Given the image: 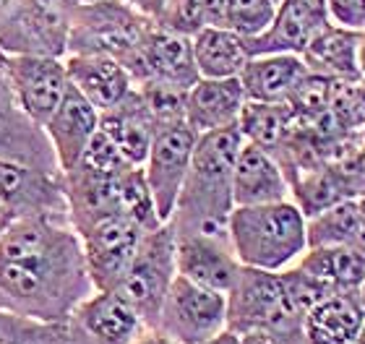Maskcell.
Returning a JSON list of instances; mask_svg holds the SVG:
<instances>
[{"mask_svg": "<svg viewBox=\"0 0 365 344\" xmlns=\"http://www.w3.org/2000/svg\"><path fill=\"white\" fill-rule=\"evenodd\" d=\"M94 292L68 214H24L0 232V306L45 323L68 321Z\"/></svg>", "mask_w": 365, "mask_h": 344, "instance_id": "1", "label": "cell"}, {"mask_svg": "<svg viewBox=\"0 0 365 344\" xmlns=\"http://www.w3.org/2000/svg\"><path fill=\"white\" fill-rule=\"evenodd\" d=\"M243 133L237 125L201 133L193 146L190 167L178 196L170 224L180 232L227 237V219L235 209L232 201V170Z\"/></svg>", "mask_w": 365, "mask_h": 344, "instance_id": "2", "label": "cell"}, {"mask_svg": "<svg viewBox=\"0 0 365 344\" xmlns=\"http://www.w3.org/2000/svg\"><path fill=\"white\" fill-rule=\"evenodd\" d=\"M232 253L243 266L284 271L308 251L305 214L292 199L235 207L227 219Z\"/></svg>", "mask_w": 365, "mask_h": 344, "instance_id": "3", "label": "cell"}, {"mask_svg": "<svg viewBox=\"0 0 365 344\" xmlns=\"http://www.w3.org/2000/svg\"><path fill=\"white\" fill-rule=\"evenodd\" d=\"M152 21L123 0L76 3L71 14L68 55H110L125 63L144 42Z\"/></svg>", "mask_w": 365, "mask_h": 344, "instance_id": "4", "label": "cell"}, {"mask_svg": "<svg viewBox=\"0 0 365 344\" xmlns=\"http://www.w3.org/2000/svg\"><path fill=\"white\" fill-rule=\"evenodd\" d=\"M73 0H6L0 8V55H68Z\"/></svg>", "mask_w": 365, "mask_h": 344, "instance_id": "5", "label": "cell"}, {"mask_svg": "<svg viewBox=\"0 0 365 344\" xmlns=\"http://www.w3.org/2000/svg\"><path fill=\"white\" fill-rule=\"evenodd\" d=\"M175 276V229L170 222H165L144 235L115 292H120L133 306V311L146 323V329H154Z\"/></svg>", "mask_w": 365, "mask_h": 344, "instance_id": "6", "label": "cell"}, {"mask_svg": "<svg viewBox=\"0 0 365 344\" xmlns=\"http://www.w3.org/2000/svg\"><path fill=\"white\" fill-rule=\"evenodd\" d=\"M279 326H303V316L289 303L282 274L240 266V274L227 290V331L243 334Z\"/></svg>", "mask_w": 365, "mask_h": 344, "instance_id": "7", "label": "cell"}, {"mask_svg": "<svg viewBox=\"0 0 365 344\" xmlns=\"http://www.w3.org/2000/svg\"><path fill=\"white\" fill-rule=\"evenodd\" d=\"M178 344H204L227 331V295L178 274L162 303L157 326Z\"/></svg>", "mask_w": 365, "mask_h": 344, "instance_id": "8", "label": "cell"}, {"mask_svg": "<svg viewBox=\"0 0 365 344\" xmlns=\"http://www.w3.org/2000/svg\"><path fill=\"white\" fill-rule=\"evenodd\" d=\"M196 138L198 133L185 120L160 125L154 133L141 170H144L160 222H170V217L175 212L178 196L185 183V175H188Z\"/></svg>", "mask_w": 365, "mask_h": 344, "instance_id": "9", "label": "cell"}, {"mask_svg": "<svg viewBox=\"0 0 365 344\" xmlns=\"http://www.w3.org/2000/svg\"><path fill=\"white\" fill-rule=\"evenodd\" d=\"M146 232L149 229L123 214L102 217L78 229L86 271L94 290H115L120 284Z\"/></svg>", "mask_w": 365, "mask_h": 344, "instance_id": "10", "label": "cell"}, {"mask_svg": "<svg viewBox=\"0 0 365 344\" xmlns=\"http://www.w3.org/2000/svg\"><path fill=\"white\" fill-rule=\"evenodd\" d=\"M3 71L19 110L42 128L68 92V73L63 58L3 55Z\"/></svg>", "mask_w": 365, "mask_h": 344, "instance_id": "11", "label": "cell"}, {"mask_svg": "<svg viewBox=\"0 0 365 344\" xmlns=\"http://www.w3.org/2000/svg\"><path fill=\"white\" fill-rule=\"evenodd\" d=\"M133 86L141 84H170L178 89H190L198 81V68L193 61L190 37L168 31L152 21L144 42L123 63Z\"/></svg>", "mask_w": 365, "mask_h": 344, "instance_id": "12", "label": "cell"}, {"mask_svg": "<svg viewBox=\"0 0 365 344\" xmlns=\"http://www.w3.org/2000/svg\"><path fill=\"white\" fill-rule=\"evenodd\" d=\"M71 344H130L146 329L141 316L115 290H94L68 321Z\"/></svg>", "mask_w": 365, "mask_h": 344, "instance_id": "13", "label": "cell"}, {"mask_svg": "<svg viewBox=\"0 0 365 344\" xmlns=\"http://www.w3.org/2000/svg\"><path fill=\"white\" fill-rule=\"evenodd\" d=\"M0 204L14 219L24 214H68L63 172L0 160Z\"/></svg>", "mask_w": 365, "mask_h": 344, "instance_id": "14", "label": "cell"}, {"mask_svg": "<svg viewBox=\"0 0 365 344\" xmlns=\"http://www.w3.org/2000/svg\"><path fill=\"white\" fill-rule=\"evenodd\" d=\"M240 261L232 253L230 237L201 235V232H175V269L190 282L225 292L240 274Z\"/></svg>", "mask_w": 365, "mask_h": 344, "instance_id": "15", "label": "cell"}, {"mask_svg": "<svg viewBox=\"0 0 365 344\" xmlns=\"http://www.w3.org/2000/svg\"><path fill=\"white\" fill-rule=\"evenodd\" d=\"M97 128L99 113L68 84V92L58 105V110L42 125L47 141H50V149L55 154V162H58V170L63 175L71 172L81 162Z\"/></svg>", "mask_w": 365, "mask_h": 344, "instance_id": "16", "label": "cell"}, {"mask_svg": "<svg viewBox=\"0 0 365 344\" xmlns=\"http://www.w3.org/2000/svg\"><path fill=\"white\" fill-rule=\"evenodd\" d=\"M327 21V0H279L272 26L259 37L245 39L248 53L251 58L274 53L300 55Z\"/></svg>", "mask_w": 365, "mask_h": 344, "instance_id": "17", "label": "cell"}, {"mask_svg": "<svg viewBox=\"0 0 365 344\" xmlns=\"http://www.w3.org/2000/svg\"><path fill=\"white\" fill-rule=\"evenodd\" d=\"M0 160L24 162V165H34L42 170H58L45 130L34 125L16 105L6 71H3V55H0Z\"/></svg>", "mask_w": 365, "mask_h": 344, "instance_id": "18", "label": "cell"}, {"mask_svg": "<svg viewBox=\"0 0 365 344\" xmlns=\"http://www.w3.org/2000/svg\"><path fill=\"white\" fill-rule=\"evenodd\" d=\"M68 84L76 89L97 113L120 105L133 89L128 71L110 55H66Z\"/></svg>", "mask_w": 365, "mask_h": 344, "instance_id": "19", "label": "cell"}, {"mask_svg": "<svg viewBox=\"0 0 365 344\" xmlns=\"http://www.w3.org/2000/svg\"><path fill=\"white\" fill-rule=\"evenodd\" d=\"M289 199V183L272 152L243 141L232 170V201L235 207H259Z\"/></svg>", "mask_w": 365, "mask_h": 344, "instance_id": "20", "label": "cell"}, {"mask_svg": "<svg viewBox=\"0 0 365 344\" xmlns=\"http://www.w3.org/2000/svg\"><path fill=\"white\" fill-rule=\"evenodd\" d=\"M245 92L240 78H198L185 94V123L201 133L237 125L243 113Z\"/></svg>", "mask_w": 365, "mask_h": 344, "instance_id": "21", "label": "cell"}, {"mask_svg": "<svg viewBox=\"0 0 365 344\" xmlns=\"http://www.w3.org/2000/svg\"><path fill=\"white\" fill-rule=\"evenodd\" d=\"M289 199L295 201L297 209L305 214V219L319 214L324 209L334 207L339 201L352 199L365 183L363 172L344 167L339 162H327L313 170H303L287 177Z\"/></svg>", "mask_w": 365, "mask_h": 344, "instance_id": "22", "label": "cell"}, {"mask_svg": "<svg viewBox=\"0 0 365 344\" xmlns=\"http://www.w3.org/2000/svg\"><path fill=\"white\" fill-rule=\"evenodd\" d=\"M308 71L311 68L295 53L253 55L237 78L248 102H287Z\"/></svg>", "mask_w": 365, "mask_h": 344, "instance_id": "23", "label": "cell"}, {"mask_svg": "<svg viewBox=\"0 0 365 344\" xmlns=\"http://www.w3.org/2000/svg\"><path fill=\"white\" fill-rule=\"evenodd\" d=\"M99 130L113 141L115 149L130 165L141 167L146 154H149L154 133H157V123H154L152 113L146 110L141 94L136 89H130V94L120 105L99 113Z\"/></svg>", "mask_w": 365, "mask_h": 344, "instance_id": "24", "label": "cell"}, {"mask_svg": "<svg viewBox=\"0 0 365 344\" xmlns=\"http://www.w3.org/2000/svg\"><path fill=\"white\" fill-rule=\"evenodd\" d=\"M365 316L355 292H329L303 318L305 344H352Z\"/></svg>", "mask_w": 365, "mask_h": 344, "instance_id": "25", "label": "cell"}, {"mask_svg": "<svg viewBox=\"0 0 365 344\" xmlns=\"http://www.w3.org/2000/svg\"><path fill=\"white\" fill-rule=\"evenodd\" d=\"M358 39L360 31L327 21L305 45L300 58L316 73L342 81H358Z\"/></svg>", "mask_w": 365, "mask_h": 344, "instance_id": "26", "label": "cell"}, {"mask_svg": "<svg viewBox=\"0 0 365 344\" xmlns=\"http://www.w3.org/2000/svg\"><path fill=\"white\" fill-rule=\"evenodd\" d=\"M297 269L319 279L334 292H358L365 282V248L363 245H321L308 248L297 259Z\"/></svg>", "mask_w": 365, "mask_h": 344, "instance_id": "27", "label": "cell"}, {"mask_svg": "<svg viewBox=\"0 0 365 344\" xmlns=\"http://www.w3.org/2000/svg\"><path fill=\"white\" fill-rule=\"evenodd\" d=\"M190 45L198 78H235L251 58L245 37L227 26H204L190 39Z\"/></svg>", "mask_w": 365, "mask_h": 344, "instance_id": "28", "label": "cell"}, {"mask_svg": "<svg viewBox=\"0 0 365 344\" xmlns=\"http://www.w3.org/2000/svg\"><path fill=\"white\" fill-rule=\"evenodd\" d=\"M292 118L295 113L287 102H245L237 118V130L243 133V141L274 152L287 136Z\"/></svg>", "mask_w": 365, "mask_h": 344, "instance_id": "29", "label": "cell"}, {"mask_svg": "<svg viewBox=\"0 0 365 344\" xmlns=\"http://www.w3.org/2000/svg\"><path fill=\"white\" fill-rule=\"evenodd\" d=\"M308 248L321 245H360V222L352 199L339 201L305 219Z\"/></svg>", "mask_w": 365, "mask_h": 344, "instance_id": "30", "label": "cell"}, {"mask_svg": "<svg viewBox=\"0 0 365 344\" xmlns=\"http://www.w3.org/2000/svg\"><path fill=\"white\" fill-rule=\"evenodd\" d=\"M277 0H227L225 26L245 39L264 34L277 16Z\"/></svg>", "mask_w": 365, "mask_h": 344, "instance_id": "31", "label": "cell"}, {"mask_svg": "<svg viewBox=\"0 0 365 344\" xmlns=\"http://www.w3.org/2000/svg\"><path fill=\"white\" fill-rule=\"evenodd\" d=\"M154 24L162 29L193 39L206 26V14L201 0H168Z\"/></svg>", "mask_w": 365, "mask_h": 344, "instance_id": "32", "label": "cell"}, {"mask_svg": "<svg viewBox=\"0 0 365 344\" xmlns=\"http://www.w3.org/2000/svg\"><path fill=\"white\" fill-rule=\"evenodd\" d=\"M327 16L336 26L365 31V0H327Z\"/></svg>", "mask_w": 365, "mask_h": 344, "instance_id": "33", "label": "cell"}, {"mask_svg": "<svg viewBox=\"0 0 365 344\" xmlns=\"http://www.w3.org/2000/svg\"><path fill=\"white\" fill-rule=\"evenodd\" d=\"M237 344H305L303 326H279V329H253L237 334Z\"/></svg>", "mask_w": 365, "mask_h": 344, "instance_id": "34", "label": "cell"}, {"mask_svg": "<svg viewBox=\"0 0 365 344\" xmlns=\"http://www.w3.org/2000/svg\"><path fill=\"white\" fill-rule=\"evenodd\" d=\"M125 6H130L136 14L146 16L149 21H157V16L162 14V8H165V3L168 0H123Z\"/></svg>", "mask_w": 365, "mask_h": 344, "instance_id": "35", "label": "cell"}, {"mask_svg": "<svg viewBox=\"0 0 365 344\" xmlns=\"http://www.w3.org/2000/svg\"><path fill=\"white\" fill-rule=\"evenodd\" d=\"M206 14V26H225V8L227 0H201Z\"/></svg>", "mask_w": 365, "mask_h": 344, "instance_id": "36", "label": "cell"}, {"mask_svg": "<svg viewBox=\"0 0 365 344\" xmlns=\"http://www.w3.org/2000/svg\"><path fill=\"white\" fill-rule=\"evenodd\" d=\"M130 344H178V342H173V339H170L168 334H162L160 329H144Z\"/></svg>", "mask_w": 365, "mask_h": 344, "instance_id": "37", "label": "cell"}, {"mask_svg": "<svg viewBox=\"0 0 365 344\" xmlns=\"http://www.w3.org/2000/svg\"><path fill=\"white\" fill-rule=\"evenodd\" d=\"M352 204H355V212H358V222H360V245L365 248V183L360 185V191L352 196Z\"/></svg>", "mask_w": 365, "mask_h": 344, "instance_id": "38", "label": "cell"}, {"mask_svg": "<svg viewBox=\"0 0 365 344\" xmlns=\"http://www.w3.org/2000/svg\"><path fill=\"white\" fill-rule=\"evenodd\" d=\"M358 73L365 81V31H360V39H358Z\"/></svg>", "mask_w": 365, "mask_h": 344, "instance_id": "39", "label": "cell"}, {"mask_svg": "<svg viewBox=\"0 0 365 344\" xmlns=\"http://www.w3.org/2000/svg\"><path fill=\"white\" fill-rule=\"evenodd\" d=\"M204 344H237V334H232V331H222L220 337L209 339V342Z\"/></svg>", "mask_w": 365, "mask_h": 344, "instance_id": "40", "label": "cell"}, {"mask_svg": "<svg viewBox=\"0 0 365 344\" xmlns=\"http://www.w3.org/2000/svg\"><path fill=\"white\" fill-rule=\"evenodd\" d=\"M355 298H358V303H360V308H363V316H365V282L358 287V292H355Z\"/></svg>", "mask_w": 365, "mask_h": 344, "instance_id": "41", "label": "cell"}, {"mask_svg": "<svg viewBox=\"0 0 365 344\" xmlns=\"http://www.w3.org/2000/svg\"><path fill=\"white\" fill-rule=\"evenodd\" d=\"M352 344H365V321H363V326H360V334L355 337V342Z\"/></svg>", "mask_w": 365, "mask_h": 344, "instance_id": "42", "label": "cell"}, {"mask_svg": "<svg viewBox=\"0 0 365 344\" xmlns=\"http://www.w3.org/2000/svg\"><path fill=\"white\" fill-rule=\"evenodd\" d=\"M358 138H360V141H365V125H363V128H360V133H358Z\"/></svg>", "mask_w": 365, "mask_h": 344, "instance_id": "43", "label": "cell"}, {"mask_svg": "<svg viewBox=\"0 0 365 344\" xmlns=\"http://www.w3.org/2000/svg\"><path fill=\"white\" fill-rule=\"evenodd\" d=\"M73 3H91V0H73Z\"/></svg>", "mask_w": 365, "mask_h": 344, "instance_id": "44", "label": "cell"}, {"mask_svg": "<svg viewBox=\"0 0 365 344\" xmlns=\"http://www.w3.org/2000/svg\"><path fill=\"white\" fill-rule=\"evenodd\" d=\"M3 3H6V0H0V8H3Z\"/></svg>", "mask_w": 365, "mask_h": 344, "instance_id": "45", "label": "cell"}, {"mask_svg": "<svg viewBox=\"0 0 365 344\" xmlns=\"http://www.w3.org/2000/svg\"><path fill=\"white\" fill-rule=\"evenodd\" d=\"M277 3H279V0H277Z\"/></svg>", "mask_w": 365, "mask_h": 344, "instance_id": "46", "label": "cell"}, {"mask_svg": "<svg viewBox=\"0 0 365 344\" xmlns=\"http://www.w3.org/2000/svg\"><path fill=\"white\" fill-rule=\"evenodd\" d=\"M0 232H3V229H0Z\"/></svg>", "mask_w": 365, "mask_h": 344, "instance_id": "47", "label": "cell"}]
</instances>
